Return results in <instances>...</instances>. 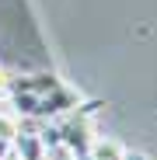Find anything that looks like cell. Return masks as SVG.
<instances>
[{"mask_svg":"<svg viewBox=\"0 0 157 160\" xmlns=\"http://www.w3.org/2000/svg\"><path fill=\"white\" fill-rule=\"evenodd\" d=\"M14 157H21V160H42L45 157V143H42V136L39 132H18V139H14Z\"/></svg>","mask_w":157,"mask_h":160,"instance_id":"1","label":"cell"},{"mask_svg":"<svg viewBox=\"0 0 157 160\" xmlns=\"http://www.w3.org/2000/svg\"><path fill=\"white\" fill-rule=\"evenodd\" d=\"M126 157V146L119 139H105V136H94L91 139V150L84 160H122Z\"/></svg>","mask_w":157,"mask_h":160,"instance_id":"2","label":"cell"},{"mask_svg":"<svg viewBox=\"0 0 157 160\" xmlns=\"http://www.w3.org/2000/svg\"><path fill=\"white\" fill-rule=\"evenodd\" d=\"M14 153V143H7V139H0V160H7Z\"/></svg>","mask_w":157,"mask_h":160,"instance_id":"3","label":"cell"},{"mask_svg":"<svg viewBox=\"0 0 157 160\" xmlns=\"http://www.w3.org/2000/svg\"><path fill=\"white\" fill-rule=\"evenodd\" d=\"M122 160H150V157H147V153H129V150H126V157H122Z\"/></svg>","mask_w":157,"mask_h":160,"instance_id":"4","label":"cell"}]
</instances>
